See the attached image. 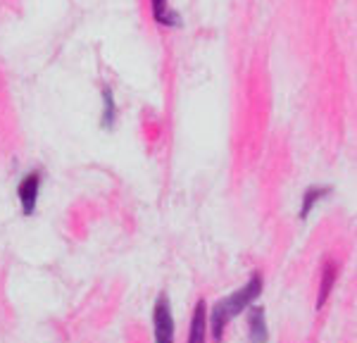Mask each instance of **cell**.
Listing matches in <instances>:
<instances>
[{
    "mask_svg": "<svg viewBox=\"0 0 357 343\" xmlns=\"http://www.w3.org/2000/svg\"><path fill=\"white\" fill-rule=\"evenodd\" d=\"M262 274L255 272L250 279H248L245 286H241L238 291L229 294L227 298L217 300V305L212 307L210 312V329H212V339L220 343L224 339V331H227V324L231 322L236 314H241L245 307H250L252 303L260 298L262 294Z\"/></svg>",
    "mask_w": 357,
    "mask_h": 343,
    "instance_id": "obj_1",
    "label": "cell"
},
{
    "mask_svg": "<svg viewBox=\"0 0 357 343\" xmlns=\"http://www.w3.org/2000/svg\"><path fill=\"white\" fill-rule=\"evenodd\" d=\"M153 331L155 343H174V317H172V303L167 294H160L155 300Z\"/></svg>",
    "mask_w": 357,
    "mask_h": 343,
    "instance_id": "obj_2",
    "label": "cell"
},
{
    "mask_svg": "<svg viewBox=\"0 0 357 343\" xmlns=\"http://www.w3.org/2000/svg\"><path fill=\"white\" fill-rule=\"evenodd\" d=\"M38 193H41V172H29L24 179L17 186V196H20L22 213L26 217L36 213L38 205Z\"/></svg>",
    "mask_w": 357,
    "mask_h": 343,
    "instance_id": "obj_3",
    "label": "cell"
},
{
    "mask_svg": "<svg viewBox=\"0 0 357 343\" xmlns=\"http://www.w3.org/2000/svg\"><path fill=\"white\" fill-rule=\"evenodd\" d=\"M248 331H250V343H267L269 331H267V322H264V307H257V305L250 307Z\"/></svg>",
    "mask_w": 357,
    "mask_h": 343,
    "instance_id": "obj_4",
    "label": "cell"
},
{
    "mask_svg": "<svg viewBox=\"0 0 357 343\" xmlns=\"http://www.w3.org/2000/svg\"><path fill=\"white\" fill-rule=\"evenodd\" d=\"M205 331H207V307H205V300H198L195 303L193 317H191L188 343H205Z\"/></svg>",
    "mask_w": 357,
    "mask_h": 343,
    "instance_id": "obj_5",
    "label": "cell"
},
{
    "mask_svg": "<svg viewBox=\"0 0 357 343\" xmlns=\"http://www.w3.org/2000/svg\"><path fill=\"white\" fill-rule=\"evenodd\" d=\"M151 13L153 20L158 22L160 26H178L181 20H178V13L169 8V0H151Z\"/></svg>",
    "mask_w": 357,
    "mask_h": 343,
    "instance_id": "obj_6",
    "label": "cell"
},
{
    "mask_svg": "<svg viewBox=\"0 0 357 343\" xmlns=\"http://www.w3.org/2000/svg\"><path fill=\"white\" fill-rule=\"evenodd\" d=\"M336 277H338V265H336V262H326L324 272H321L319 294H317V307H321L326 300H329V296L333 291V284H336Z\"/></svg>",
    "mask_w": 357,
    "mask_h": 343,
    "instance_id": "obj_7",
    "label": "cell"
},
{
    "mask_svg": "<svg viewBox=\"0 0 357 343\" xmlns=\"http://www.w3.org/2000/svg\"><path fill=\"white\" fill-rule=\"evenodd\" d=\"M329 191L331 188L329 186H310L307 191H305V196H303V205H301V217L305 220L310 213H312V208L317 203H319L324 196H329Z\"/></svg>",
    "mask_w": 357,
    "mask_h": 343,
    "instance_id": "obj_8",
    "label": "cell"
},
{
    "mask_svg": "<svg viewBox=\"0 0 357 343\" xmlns=\"http://www.w3.org/2000/svg\"><path fill=\"white\" fill-rule=\"evenodd\" d=\"M114 119H117V102H114L112 89L105 86L102 89V129H112Z\"/></svg>",
    "mask_w": 357,
    "mask_h": 343,
    "instance_id": "obj_9",
    "label": "cell"
}]
</instances>
